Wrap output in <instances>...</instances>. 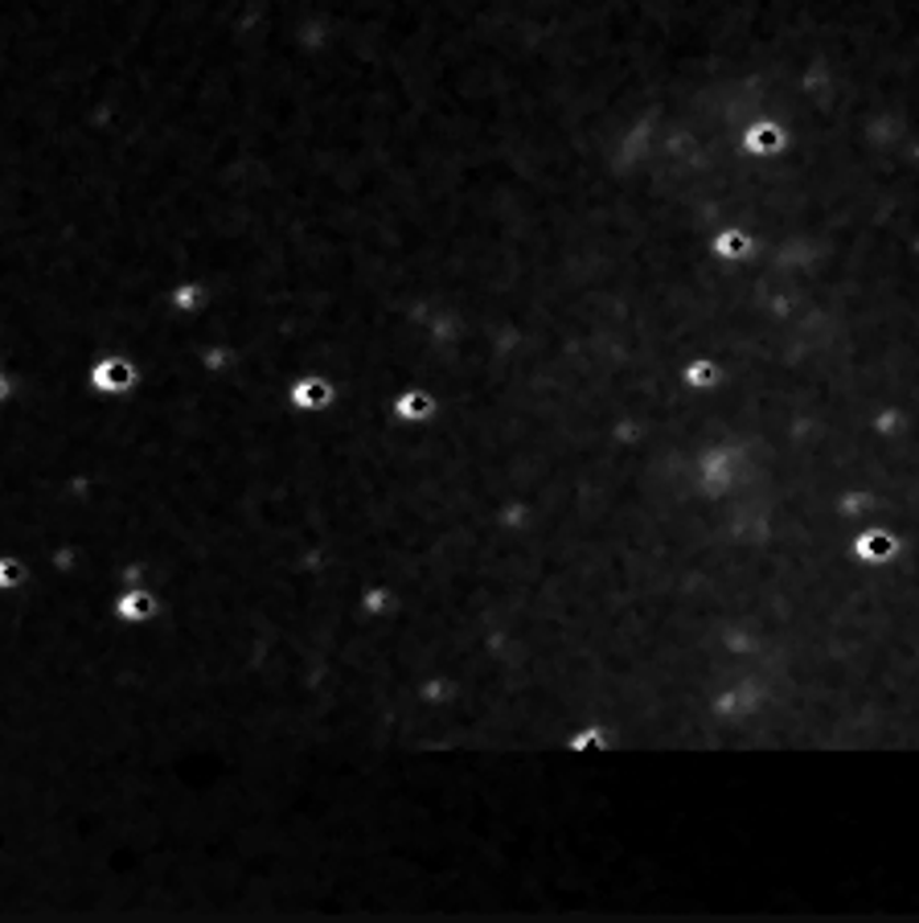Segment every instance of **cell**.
Listing matches in <instances>:
<instances>
[{
	"instance_id": "6da1fadb",
	"label": "cell",
	"mask_w": 919,
	"mask_h": 923,
	"mask_svg": "<svg viewBox=\"0 0 919 923\" xmlns=\"http://www.w3.org/2000/svg\"><path fill=\"white\" fill-rule=\"evenodd\" d=\"M16 579H21V567H16V562H9V558H4V562H0V588H13Z\"/></svg>"
}]
</instances>
